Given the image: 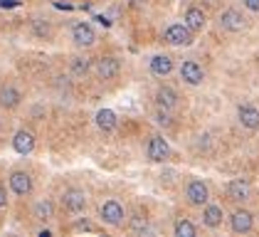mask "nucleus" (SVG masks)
Masks as SVG:
<instances>
[{"instance_id":"obj_1","label":"nucleus","mask_w":259,"mask_h":237,"mask_svg":"<svg viewBox=\"0 0 259 237\" xmlns=\"http://www.w3.org/2000/svg\"><path fill=\"white\" fill-rule=\"evenodd\" d=\"M193 35H195V32H193L185 22H173V25L165 27L163 40H165L168 45H173V47H188V45L193 42Z\"/></svg>"},{"instance_id":"obj_2","label":"nucleus","mask_w":259,"mask_h":237,"mask_svg":"<svg viewBox=\"0 0 259 237\" xmlns=\"http://www.w3.org/2000/svg\"><path fill=\"white\" fill-rule=\"evenodd\" d=\"M99 217L109 227H119L121 222H123V217H126V210H123V205H121L119 200L109 198V200H104L99 205Z\"/></svg>"},{"instance_id":"obj_3","label":"nucleus","mask_w":259,"mask_h":237,"mask_svg":"<svg viewBox=\"0 0 259 237\" xmlns=\"http://www.w3.org/2000/svg\"><path fill=\"white\" fill-rule=\"evenodd\" d=\"M87 205H89V198H87L84 190H79V188L64 190V195H62V208H64L69 215H81V213L87 210Z\"/></svg>"},{"instance_id":"obj_4","label":"nucleus","mask_w":259,"mask_h":237,"mask_svg":"<svg viewBox=\"0 0 259 237\" xmlns=\"http://www.w3.org/2000/svg\"><path fill=\"white\" fill-rule=\"evenodd\" d=\"M185 198H188V203L190 205H207L210 203V188L202 183V180H190L188 185H185Z\"/></svg>"},{"instance_id":"obj_5","label":"nucleus","mask_w":259,"mask_h":237,"mask_svg":"<svg viewBox=\"0 0 259 237\" xmlns=\"http://www.w3.org/2000/svg\"><path fill=\"white\" fill-rule=\"evenodd\" d=\"M146 156L148 161H153V163H163L165 158L170 156V146H168V141L163 136H151L148 138V146H146Z\"/></svg>"},{"instance_id":"obj_6","label":"nucleus","mask_w":259,"mask_h":237,"mask_svg":"<svg viewBox=\"0 0 259 237\" xmlns=\"http://www.w3.org/2000/svg\"><path fill=\"white\" fill-rule=\"evenodd\" d=\"M220 27L225 30V32H242L244 27H247V18L235 10V8H230V10H225L222 15H220Z\"/></svg>"},{"instance_id":"obj_7","label":"nucleus","mask_w":259,"mask_h":237,"mask_svg":"<svg viewBox=\"0 0 259 237\" xmlns=\"http://www.w3.org/2000/svg\"><path fill=\"white\" fill-rule=\"evenodd\" d=\"M72 40H74L77 47L87 50V47H92V45L97 42V30H94L89 22H77V25L72 27Z\"/></svg>"},{"instance_id":"obj_8","label":"nucleus","mask_w":259,"mask_h":237,"mask_svg":"<svg viewBox=\"0 0 259 237\" xmlns=\"http://www.w3.org/2000/svg\"><path fill=\"white\" fill-rule=\"evenodd\" d=\"M97 77L101 79V82H111V79L119 77L121 72V64L116 57H111V55H106V57H99L97 59Z\"/></svg>"},{"instance_id":"obj_9","label":"nucleus","mask_w":259,"mask_h":237,"mask_svg":"<svg viewBox=\"0 0 259 237\" xmlns=\"http://www.w3.org/2000/svg\"><path fill=\"white\" fill-rule=\"evenodd\" d=\"M227 198L235 200V203H244L252 198V183L247 178H235L227 183Z\"/></svg>"},{"instance_id":"obj_10","label":"nucleus","mask_w":259,"mask_h":237,"mask_svg":"<svg viewBox=\"0 0 259 237\" xmlns=\"http://www.w3.org/2000/svg\"><path fill=\"white\" fill-rule=\"evenodd\" d=\"M180 79H183L185 84H190V87H198V84L205 82V69L200 67L198 62L188 59V62L180 64Z\"/></svg>"},{"instance_id":"obj_11","label":"nucleus","mask_w":259,"mask_h":237,"mask_svg":"<svg viewBox=\"0 0 259 237\" xmlns=\"http://www.w3.org/2000/svg\"><path fill=\"white\" fill-rule=\"evenodd\" d=\"M230 227H232V232H237V235H247V232H252V227H254V215H252L249 210H235V213L230 215Z\"/></svg>"},{"instance_id":"obj_12","label":"nucleus","mask_w":259,"mask_h":237,"mask_svg":"<svg viewBox=\"0 0 259 237\" xmlns=\"http://www.w3.org/2000/svg\"><path fill=\"white\" fill-rule=\"evenodd\" d=\"M10 190L20 198L30 195V193H32V178H30V173H25V171H13V173H10Z\"/></svg>"},{"instance_id":"obj_13","label":"nucleus","mask_w":259,"mask_h":237,"mask_svg":"<svg viewBox=\"0 0 259 237\" xmlns=\"http://www.w3.org/2000/svg\"><path fill=\"white\" fill-rule=\"evenodd\" d=\"M13 148H15V153H20V156H30V153L35 151V134L27 131V129H20V131L13 136Z\"/></svg>"},{"instance_id":"obj_14","label":"nucleus","mask_w":259,"mask_h":237,"mask_svg":"<svg viewBox=\"0 0 259 237\" xmlns=\"http://www.w3.org/2000/svg\"><path fill=\"white\" fill-rule=\"evenodd\" d=\"M237 118H239V124L244 129H249V131H257L259 129V109L254 104H242L237 109Z\"/></svg>"},{"instance_id":"obj_15","label":"nucleus","mask_w":259,"mask_h":237,"mask_svg":"<svg viewBox=\"0 0 259 237\" xmlns=\"http://www.w3.org/2000/svg\"><path fill=\"white\" fill-rule=\"evenodd\" d=\"M148 69L153 77H168L173 72V57L168 55H156V57L148 62Z\"/></svg>"},{"instance_id":"obj_16","label":"nucleus","mask_w":259,"mask_h":237,"mask_svg":"<svg viewBox=\"0 0 259 237\" xmlns=\"http://www.w3.org/2000/svg\"><path fill=\"white\" fill-rule=\"evenodd\" d=\"M183 22H185V25H188L193 32H200V30L207 25V18H205V13H202L200 8H195V5H193V8H188V10H185Z\"/></svg>"},{"instance_id":"obj_17","label":"nucleus","mask_w":259,"mask_h":237,"mask_svg":"<svg viewBox=\"0 0 259 237\" xmlns=\"http://www.w3.org/2000/svg\"><path fill=\"white\" fill-rule=\"evenodd\" d=\"M156 104H158L160 109H168V111L178 109V92L170 89V87H160L158 92H156Z\"/></svg>"},{"instance_id":"obj_18","label":"nucleus","mask_w":259,"mask_h":237,"mask_svg":"<svg viewBox=\"0 0 259 237\" xmlns=\"http://www.w3.org/2000/svg\"><path fill=\"white\" fill-rule=\"evenodd\" d=\"M20 101H22V94L15 87H10V84L0 87V106L3 109H18Z\"/></svg>"},{"instance_id":"obj_19","label":"nucleus","mask_w":259,"mask_h":237,"mask_svg":"<svg viewBox=\"0 0 259 237\" xmlns=\"http://www.w3.org/2000/svg\"><path fill=\"white\" fill-rule=\"evenodd\" d=\"M222 208L220 205H202V225L205 227H210V230H215L222 225Z\"/></svg>"},{"instance_id":"obj_20","label":"nucleus","mask_w":259,"mask_h":237,"mask_svg":"<svg viewBox=\"0 0 259 237\" xmlns=\"http://www.w3.org/2000/svg\"><path fill=\"white\" fill-rule=\"evenodd\" d=\"M97 126H99L104 134H111L116 129V114L111 109H99L97 111Z\"/></svg>"},{"instance_id":"obj_21","label":"nucleus","mask_w":259,"mask_h":237,"mask_svg":"<svg viewBox=\"0 0 259 237\" xmlns=\"http://www.w3.org/2000/svg\"><path fill=\"white\" fill-rule=\"evenodd\" d=\"M69 72H72V77L74 79H84L89 72H92V59L89 57H74L72 59V64H69Z\"/></svg>"},{"instance_id":"obj_22","label":"nucleus","mask_w":259,"mask_h":237,"mask_svg":"<svg viewBox=\"0 0 259 237\" xmlns=\"http://www.w3.org/2000/svg\"><path fill=\"white\" fill-rule=\"evenodd\" d=\"M35 217L40 220V222H50V220H55V203L52 200H40L37 205H35Z\"/></svg>"},{"instance_id":"obj_23","label":"nucleus","mask_w":259,"mask_h":237,"mask_svg":"<svg viewBox=\"0 0 259 237\" xmlns=\"http://www.w3.org/2000/svg\"><path fill=\"white\" fill-rule=\"evenodd\" d=\"M173 232H176V237H195L198 235V227H195L190 220L178 217V220H176V225H173Z\"/></svg>"},{"instance_id":"obj_24","label":"nucleus","mask_w":259,"mask_h":237,"mask_svg":"<svg viewBox=\"0 0 259 237\" xmlns=\"http://www.w3.org/2000/svg\"><path fill=\"white\" fill-rule=\"evenodd\" d=\"M32 35L40 37V40H50L52 37V25H50L45 18H35L32 20Z\"/></svg>"},{"instance_id":"obj_25","label":"nucleus","mask_w":259,"mask_h":237,"mask_svg":"<svg viewBox=\"0 0 259 237\" xmlns=\"http://www.w3.org/2000/svg\"><path fill=\"white\" fill-rule=\"evenodd\" d=\"M131 232H136V235H146L148 232V217L136 213V215L131 217Z\"/></svg>"},{"instance_id":"obj_26","label":"nucleus","mask_w":259,"mask_h":237,"mask_svg":"<svg viewBox=\"0 0 259 237\" xmlns=\"http://www.w3.org/2000/svg\"><path fill=\"white\" fill-rule=\"evenodd\" d=\"M156 124H160V126H165V129H168V126L173 124V121H170V111L158 106V111H156Z\"/></svg>"},{"instance_id":"obj_27","label":"nucleus","mask_w":259,"mask_h":237,"mask_svg":"<svg viewBox=\"0 0 259 237\" xmlns=\"http://www.w3.org/2000/svg\"><path fill=\"white\" fill-rule=\"evenodd\" d=\"M74 230H77V232H92L94 227L89 225V220H79V222L74 225Z\"/></svg>"},{"instance_id":"obj_28","label":"nucleus","mask_w":259,"mask_h":237,"mask_svg":"<svg viewBox=\"0 0 259 237\" xmlns=\"http://www.w3.org/2000/svg\"><path fill=\"white\" fill-rule=\"evenodd\" d=\"M244 8L249 13H259V0H244Z\"/></svg>"},{"instance_id":"obj_29","label":"nucleus","mask_w":259,"mask_h":237,"mask_svg":"<svg viewBox=\"0 0 259 237\" xmlns=\"http://www.w3.org/2000/svg\"><path fill=\"white\" fill-rule=\"evenodd\" d=\"M8 208V190L0 185V210H5Z\"/></svg>"}]
</instances>
